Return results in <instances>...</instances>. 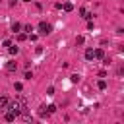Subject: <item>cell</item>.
Wrapping results in <instances>:
<instances>
[{
  "instance_id": "6",
  "label": "cell",
  "mask_w": 124,
  "mask_h": 124,
  "mask_svg": "<svg viewBox=\"0 0 124 124\" xmlns=\"http://www.w3.org/2000/svg\"><path fill=\"white\" fill-rule=\"evenodd\" d=\"M4 118H6V120H8V122H14V120H16V114H14V112H12V110H8V112H6V114H4Z\"/></svg>"
},
{
  "instance_id": "4",
  "label": "cell",
  "mask_w": 124,
  "mask_h": 124,
  "mask_svg": "<svg viewBox=\"0 0 124 124\" xmlns=\"http://www.w3.org/2000/svg\"><path fill=\"white\" fill-rule=\"evenodd\" d=\"M93 52H95V58H99V60L105 58V50H103V48H97V50H93Z\"/></svg>"
},
{
  "instance_id": "11",
  "label": "cell",
  "mask_w": 124,
  "mask_h": 124,
  "mask_svg": "<svg viewBox=\"0 0 124 124\" xmlns=\"http://www.w3.org/2000/svg\"><path fill=\"white\" fill-rule=\"evenodd\" d=\"M97 87H99V89H107V81H105V79H101V81L97 83Z\"/></svg>"
},
{
  "instance_id": "9",
  "label": "cell",
  "mask_w": 124,
  "mask_h": 124,
  "mask_svg": "<svg viewBox=\"0 0 124 124\" xmlns=\"http://www.w3.org/2000/svg\"><path fill=\"white\" fill-rule=\"evenodd\" d=\"M19 29H21V23H17V21L12 23V31H14V33H19Z\"/></svg>"
},
{
  "instance_id": "5",
  "label": "cell",
  "mask_w": 124,
  "mask_h": 124,
  "mask_svg": "<svg viewBox=\"0 0 124 124\" xmlns=\"http://www.w3.org/2000/svg\"><path fill=\"white\" fill-rule=\"evenodd\" d=\"M6 70H8V72H16V70H17V64H16V62H8V64H6Z\"/></svg>"
},
{
  "instance_id": "18",
  "label": "cell",
  "mask_w": 124,
  "mask_h": 124,
  "mask_svg": "<svg viewBox=\"0 0 124 124\" xmlns=\"http://www.w3.org/2000/svg\"><path fill=\"white\" fill-rule=\"evenodd\" d=\"M46 95H54V87H48L46 89Z\"/></svg>"
},
{
  "instance_id": "17",
  "label": "cell",
  "mask_w": 124,
  "mask_h": 124,
  "mask_svg": "<svg viewBox=\"0 0 124 124\" xmlns=\"http://www.w3.org/2000/svg\"><path fill=\"white\" fill-rule=\"evenodd\" d=\"M72 81H74V83H78V81H79V76H78V74H74V76H72Z\"/></svg>"
},
{
  "instance_id": "14",
  "label": "cell",
  "mask_w": 124,
  "mask_h": 124,
  "mask_svg": "<svg viewBox=\"0 0 124 124\" xmlns=\"http://www.w3.org/2000/svg\"><path fill=\"white\" fill-rule=\"evenodd\" d=\"M25 39H27V35H25V33H19V35H17V41H19V43H21V41H25Z\"/></svg>"
},
{
  "instance_id": "19",
  "label": "cell",
  "mask_w": 124,
  "mask_h": 124,
  "mask_svg": "<svg viewBox=\"0 0 124 124\" xmlns=\"http://www.w3.org/2000/svg\"><path fill=\"white\" fill-rule=\"evenodd\" d=\"M0 2H2V0H0Z\"/></svg>"
},
{
  "instance_id": "3",
  "label": "cell",
  "mask_w": 124,
  "mask_h": 124,
  "mask_svg": "<svg viewBox=\"0 0 124 124\" xmlns=\"http://www.w3.org/2000/svg\"><path fill=\"white\" fill-rule=\"evenodd\" d=\"M93 58H95L93 48H87V50H85V60H93Z\"/></svg>"
},
{
  "instance_id": "12",
  "label": "cell",
  "mask_w": 124,
  "mask_h": 124,
  "mask_svg": "<svg viewBox=\"0 0 124 124\" xmlns=\"http://www.w3.org/2000/svg\"><path fill=\"white\" fill-rule=\"evenodd\" d=\"M54 110H56V107H54V105H48V107H46V112H48V114H52Z\"/></svg>"
},
{
  "instance_id": "1",
  "label": "cell",
  "mask_w": 124,
  "mask_h": 124,
  "mask_svg": "<svg viewBox=\"0 0 124 124\" xmlns=\"http://www.w3.org/2000/svg\"><path fill=\"white\" fill-rule=\"evenodd\" d=\"M8 107H10V110L17 116V114H21L23 110H27V101H25V97H17V99H16L14 103H10Z\"/></svg>"
},
{
  "instance_id": "16",
  "label": "cell",
  "mask_w": 124,
  "mask_h": 124,
  "mask_svg": "<svg viewBox=\"0 0 124 124\" xmlns=\"http://www.w3.org/2000/svg\"><path fill=\"white\" fill-rule=\"evenodd\" d=\"M21 27H23L27 33H31V31H33V27H31V25H21Z\"/></svg>"
},
{
  "instance_id": "7",
  "label": "cell",
  "mask_w": 124,
  "mask_h": 124,
  "mask_svg": "<svg viewBox=\"0 0 124 124\" xmlns=\"http://www.w3.org/2000/svg\"><path fill=\"white\" fill-rule=\"evenodd\" d=\"M8 105H10L8 97H0V108H8Z\"/></svg>"
},
{
  "instance_id": "15",
  "label": "cell",
  "mask_w": 124,
  "mask_h": 124,
  "mask_svg": "<svg viewBox=\"0 0 124 124\" xmlns=\"http://www.w3.org/2000/svg\"><path fill=\"white\" fill-rule=\"evenodd\" d=\"M8 50H10V54H17V50H19V48H17V46H10Z\"/></svg>"
},
{
  "instance_id": "2",
  "label": "cell",
  "mask_w": 124,
  "mask_h": 124,
  "mask_svg": "<svg viewBox=\"0 0 124 124\" xmlns=\"http://www.w3.org/2000/svg\"><path fill=\"white\" fill-rule=\"evenodd\" d=\"M50 29H52L50 23H46V21H41V23H39V33H41V35H48Z\"/></svg>"
},
{
  "instance_id": "10",
  "label": "cell",
  "mask_w": 124,
  "mask_h": 124,
  "mask_svg": "<svg viewBox=\"0 0 124 124\" xmlns=\"http://www.w3.org/2000/svg\"><path fill=\"white\" fill-rule=\"evenodd\" d=\"M62 8H64V12H72V10H74V4H70V2H66V4L62 6Z\"/></svg>"
},
{
  "instance_id": "8",
  "label": "cell",
  "mask_w": 124,
  "mask_h": 124,
  "mask_svg": "<svg viewBox=\"0 0 124 124\" xmlns=\"http://www.w3.org/2000/svg\"><path fill=\"white\" fill-rule=\"evenodd\" d=\"M79 14H81V17H83V19H91V14H89L85 8H81V10H79Z\"/></svg>"
},
{
  "instance_id": "13",
  "label": "cell",
  "mask_w": 124,
  "mask_h": 124,
  "mask_svg": "<svg viewBox=\"0 0 124 124\" xmlns=\"http://www.w3.org/2000/svg\"><path fill=\"white\" fill-rule=\"evenodd\" d=\"M39 114H41V116H45V114H48V112H46V107H45V105H43V107L39 108Z\"/></svg>"
}]
</instances>
